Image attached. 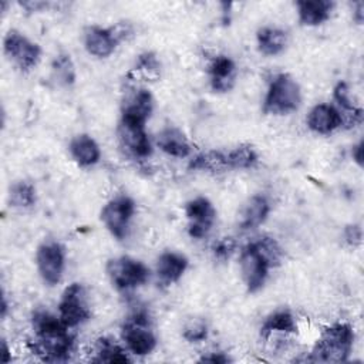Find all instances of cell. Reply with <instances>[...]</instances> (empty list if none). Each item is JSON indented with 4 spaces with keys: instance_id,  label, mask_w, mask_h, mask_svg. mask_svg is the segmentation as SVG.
<instances>
[{
    "instance_id": "d590c367",
    "label": "cell",
    "mask_w": 364,
    "mask_h": 364,
    "mask_svg": "<svg viewBox=\"0 0 364 364\" xmlns=\"http://www.w3.org/2000/svg\"><path fill=\"white\" fill-rule=\"evenodd\" d=\"M1 347H3L1 361H3V363H9V361H11V355H10V353H9V347H7V344H6V341H4V340H3V343H1Z\"/></svg>"
},
{
    "instance_id": "e575fe53",
    "label": "cell",
    "mask_w": 364,
    "mask_h": 364,
    "mask_svg": "<svg viewBox=\"0 0 364 364\" xmlns=\"http://www.w3.org/2000/svg\"><path fill=\"white\" fill-rule=\"evenodd\" d=\"M354 20L358 23V24H361L363 23V20H364V3L363 1H358L357 3V7H355V10H354Z\"/></svg>"
},
{
    "instance_id": "7a4b0ae2",
    "label": "cell",
    "mask_w": 364,
    "mask_h": 364,
    "mask_svg": "<svg viewBox=\"0 0 364 364\" xmlns=\"http://www.w3.org/2000/svg\"><path fill=\"white\" fill-rule=\"evenodd\" d=\"M282 253V247L273 237H262L247 243L242 249L239 264L249 293H255L263 287L269 270L280 264Z\"/></svg>"
},
{
    "instance_id": "ffe728a7",
    "label": "cell",
    "mask_w": 364,
    "mask_h": 364,
    "mask_svg": "<svg viewBox=\"0 0 364 364\" xmlns=\"http://www.w3.org/2000/svg\"><path fill=\"white\" fill-rule=\"evenodd\" d=\"M156 145L161 151L175 158H186L192 151V145L185 134L175 127L164 128L156 135Z\"/></svg>"
},
{
    "instance_id": "8fae6325",
    "label": "cell",
    "mask_w": 364,
    "mask_h": 364,
    "mask_svg": "<svg viewBox=\"0 0 364 364\" xmlns=\"http://www.w3.org/2000/svg\"><path fill=\"white\" fill-rule=\"evenodd\" d=\"M4 54L21 70L28 71L37 65L41 48L17 30H10L3 41Z\"/></svg>"
},
{
    "instance_id": "836d02e7",
    "label": "cell",
    "mask_w": 364,
    "mask_h": 364,
    "mask_svg": "<svg viewBox=\"0 0 364 364\" xmlns=\"http://www.w3.org/2000/svg\"><path fill=\"white\" fill-rule=\"evenodd\" d=\"M363 146H364V144H363V141H360L357 145H354L353 146V158H354V161L361 166L363 165Z\"/></svg>"
},
{
    "instance_id": "d6a6232c",
    "label": "cell",
    "mask_w": 364,
    "mask_h": 364,
    "mask_svg": "<svg viewBox=\"0 0 364 364\" xmlns=\"http://www.w3.org/2000/svg\"><path fill=\"white\" fill-rule=\"evenodd\" d=\"M199 361L202 363H213V364H226L230 361V358L223 353H209L208 355H203Z\"/></svg>"
},
{
    "instance_id": "4fadbf2b",
    "label": "cell",
    "mask_w": 364,
    "mask_h": 364,
    "mask_svg": "<svg viewBox=\"0 0 364 364\" xmlns=\"http://www.w3.org/2000/svg\"><path fill=\"white\" fill-rule=\"evenodd\" d=\"M185 213L188 218V233L193 239L205 237L216 219L213 205L203 196L189 200L185 205Z\"/></svg>"
},
{
    "instance_id": "30bf717a",
    "label": "cell",
    "mask_w": 364,
    "mask_h": 364,
    "mask_svg": "<svg viewBox=\"0 0 364 364\" xmlns=\"http://www.w3.org/2000/svg\"><path fill=\"white\" fill-rule=\"evenodd\" d=\"M134 213L135 202L127 195H119L112 198L102 208L101 220L114 237L122 240L128 233L129 222Z\"/></svg>"
},
{
    "instance_id": "603a6c76",
    "label": "cell",
    "mask_w": 364,
    "mask_h": 364,
    "mask_svg": "<svg viewBox=\"0 0 364 364\" xmlns=\"http://www.w3.org/2000/svg\"><path fill=\"white\" fill-rule=\"evenodd\" d=\"M269 212H270V203L264 195L252 196L243 209L240 228L243 230L256 229L266 220Z\"/></svg>"
},
{
    "instance_id": "83f0119b",
    "label": "cell",
    "mask_w": 364,
    "mask_h": 364,
    "mask_svg": "<svg viewBox=\"0 0 364 364\" xmlns=\"http://www.w3.org/2000/svg\"><path fill=\"white\" fill-rule=\"evenodd\" d=\"M53 78L57 84L68 87L73 85L75 81V67L68 54H58L51 64Z\"/></svg>"
},
{
    "instance_id": "2e32d148",
    "label": "cell",
    "mask_w": 364,
    "mask_h": 364,
    "mask_svg": "<svg viewBox=\"0 0 364 364\" xmlns=\"http://www.w3.org/2000/svg\"><path fill=\"white\" fill-rule=\"evenodd\" d=\"M307 127L316 134L328 135L343 127V118L334 105L317 104L307 115Z\"/></svg>"
},
{
    "instance_id": "cb8c5ba5",
    "label": "cell",
    "mask_w": 364,
    "mask_h": 364,
    "mask_svg": "<svg viewBox=\"0 0 364 364\" xmlns=\"http://www.w3.org/2000/svg\"><path fill=\"white\" fill-rule=\"evenodd\" d=\"M259 51L264 55H276L282 53L287 44V33L277 27H262L257 34Z\"/></svg>"
},
{
    "instance_id": "f1b7e54d",
    "label": "cell",
    "mask_w": 364,
    "mask_h": 364,
    "mask_svg": "<svg viewBox=\"0 0 364 364\" xmlns=\"http://www.w3.org/2000/svg\"><path fill=\"white\" fill-rule=\"evenodd\" d=\"M206 337H208V326L200 320L191 321L183 328V338L189 343H199V341H203Z\"/></svg>"
},
{
    "instance_id": "4316f807",
    "label": "cell",
    "mask_w": 364,
    "mask_h": 364,
    "mask_svg": "<svg viewBox=\"0 0 364 364\" xmlns=\"http://www.w3.org/2000/svg\"><path fill=\"white\" fill-rule=\"evenodd\" d=\"M9 203L20 209L31 208L36 203V188L27 181L14 182L9 192Z\"/></svg>"
},
{
    "instance_id": "9a60e30c",
    "label": "cell",
    "mask_w": 364,
    "mask_h": 364,
    "mask_svg": "<svg viewBox=\"0 0 364 364\" xmlns=\"http://www.w3.org/2000/svg\"><path fill=\"white\" fill-rule=\"evenodd\" d=\"M118 135L121 145L134 158L146 159L152 154V145L144 125H132L119 121Z\"/></svg>"
},
{
    "instance_id": "484cf974",
    "label": "cell",
    "mask_w": 364,
    "mask_h": 364,
    "mask_svg": "<svg viewBox=\"0 0 364 364\" xmlns=\"http://www.w3.org/2000/svg\"><path fill=\"white\" fill-rule=\"evenodd\" d=\"M94 353H95V357L92 358V361L95 363H109V364L121 363L122 364L129 361L125 350L109 337H100L95 343Z\"/></svg>"
},
{
    "instance_id": "3957f363",
    "label": "cell",
    "mask_w": 364,
    "mask_h": 364,
    "mask_svg": "<svg viewBox=\"0 0 364 364\" xmlns=\"http://www.w3.org/2000/svg\"><path fill=\"white\" fill-rule=\"evenodd\" d=\"M354 343L353 327L347 323H336L327 327L306 361L309 363H343L348 358Z\"/></svg>"
},
{
    "instance_id": "5b68a950",
    "label": "cell",
    "mask_w": 364,
    "mask_h": 364,
    "mask_svg": "<svg viewBox=\"0 0 364 364\" xmlns=\"http://www.w3.org/2000/svg\"><path fill=\"white\" fill-rule=\"evenodd\" d=\"M301 102L300 87L296 80L286 74L280 73L274 75L269 84L264 101L263 112L272 115H286L294 112Z\"/></svg>"
},
{
    "instance_id": "ac0fdd59",
    "label": "cell",
    "mask_w": 364,
    "mask_h": 364,
    "mask_svg": "<svg viewBox=\"0 0 364 364\" xmlns=\"http://www.w3.org/2000/svg\"><path fill=\"white\" fill-rule=\"evenodd\" d=\"M333 98L337 104V109L343 118V127L353 128L363 122L364 119V111L357 107L353 100L350 98V90L348 85L344 81H340L333 91Z\"/></svg>"
},
{
    "instance_id": "9c48e42d",
    "label": "cell",
    "mask_w": 364,
    "mask_h": 364,
    "mask_svg": "<svg viewBox=\"0 0 364 364\" xmlns=\"http://www.w3.org/2000/svg\"><path fill=\"white\" fill-rule=\"evenodd\" d=\"M58 317L70 328L77 327L91 317L82 284L71 283L64 289L58 303Z\"/></svg>"
},
{
    "instance_id": "52a82bcc",
    "label": "cell",
    "mask_w": 364,
    "mask_h": 364,
    "mask_svg": "<svg viewBox=\"0 0 364 364\" xmlns=\"http://www.w3.org/2000/svg\"><path fill=\"white\" fill-rule=\"evenodd\" d=\"M132 27L127 23H117L112 27L90 26L84 31L85 50L98 58H105L114 53L117 46L131 36Z\"/></svg>"
},
{
    "instance_id": "1f68e13d",
    "label": "cell",
    "mask_w": 364,
    "mask_h": 364,
    "mask_svg": "<svg viewBox=\"0 0 364 364\" xmlns=\"http://www.w3.org/2000/svg\"><path fill=\"white\" fill-rule=\"evenodd\" d=\"M344 239L350 246H358L363 239V232L358 225H348L344 229Z\"/></svg>"
},
{
    "instance_id": "f546056e",
    "label": "cell",
    "mask_w": 364,
    "mask_h": 364,
    "mask_svg": "<svg viewBox=\"0 0 364 364\" xmlns=\"http://www.w3.org/2000/svg\"><path fill=\"white\" fill-rule=\"evenodd\" d=\"M135 68L138 71H142L144 74H146L149 77H158L159 75V61L156 60L154 53L141 54Z\"/></svg>"
},
{
    "instance_id": "8992f818",
    "label": "cell",
    "mask_w": 364,
    "mask_h": 364,
    "mask_svg": "<svg viewBox=\"0 0 364 364\" xmlns=\"http://www.w3.org/2000/svg\"><path fill=\"white\" fill-rule=\"evenodd\" d=\"M122 340L135 355H146L156 346V337L151 328V320L145 310L132 311L122 324Z\"/></svg>"
},
{
    "instance_id": "44dd1931",
    "label": "cell",
    "mask_w": 364,
    "mask_h": 364,
    "mask_svg": "<svg viewBox=\"0 0 364 364\" xmlns=\"http://www.w3.org/2000/svg\"><path fill=\"white\" fill-rule=\"evenodd\" d=\"M70 154L73 159L84 168L95 165L101 158V151L94 138L87 134H80L74 136L70 142Z\"/></svg>"
},
{
    "instance_id": "4dcf8cb0",
    "label": "cell",
    "mask_w": 364,
    "mask_h": 364,
    "mask_svg": "<svg viewBox=\"0 0 364 364\" xmlns=\"http://www.w3.org/2000/svg\"><path fill=\"white\" fill-rule=\"evenodd\" d=\"M236 247V242L233 237H222L220 240H218L213 245V256L218 260H226L232 256V253L235 252Z\"/></svg>"
},
{
    "instance_id": "d6986e66",
    "label": "cell",
    "mask_w": 364,
    "mask_h": 364,
    "mask_svg": "<svg viewBox=\"0 0 364 364\" xmlns=\"http://www.w3.org/2000/svg\"><path fill=\"white\" fill-rule=\"evenodd\" d=\"M188 269V259L178 252H164L156 262V274L164 284L178 282Z\"/></svg>"
},
{
    "instance_id": "ba28073f",
    "label": "cell",
    "mask_w": 364,
    "mask_h": 364,
    "mask_svg": "<svg viewBox=\"0 0 364 364\" xmlns=\"http://www.w3.org/2000/svg\"><path fill=\"white\" fill-rule=\"evenodd\" d=\"M105 269L114 287L121 291L139 287L149 279V269L141 260L129 256H119L108 260Z\"/></svg>"
},
{
    "instance_id": "277c9868",
    "label": "cell",
    "mask_w": 364,
    "mask_h": 364,
    "mask_svg": "<svg viewBox=\"0 0 364 364\" xmlns=\"http://www.w3.org/2000/svg\"><path fill=\"white\" fill-rule=\"evenodd\" d=\"M257 164V154L250 145L226 151H208L189 162V169L222 172L226 169H249Z\"/></svg>"
},
{
    "instance_id": "e0dca14e",
    "label": "cell",
    "mask_w": 364,
    "mask_h": 364,
    "mask_svg": "<svg viewBox=\"0 0 364 364\" xmlns=\"http://www.w3.org/2000/svg\"><path fill=\"white\" fill-rule=\"evenodd\" d=\"M210 87L216 92H228L233 88L236 81L235 61L228 55H216L209 64Z\"/></svg>"
},
{
    "instance_id": "7c38bea8",
    "label": "cell",
    "mask_w": 364,
    "mask_h": 364,
    "mask_svg": "<svg viewBox=\"0 0 364 364\" xmlns=\"http://www.w3.org/2000/svg\"><path fill=\"white\" fill-rule=\"evenodd\" d=\"M64 247L55 240L43 242L36 253V263L43 282L48 286L60 283L64 270Z\"/></svg>"
},
{
    "instance_id": "7402d4cb",
    "label": "cell",
    "mask_w": 364,
    "mask_h": 364,
    "mask_svg": "<svg viewBox=\"0 0 364 364\" xmlns=\"http://www.w3.org/2000/svg\"><path fill=\"white\" fill-rule=\"evenodd\" d=\"M303 26H318L330 18L334 3L328 0H300L296 3Z\"/></svg>"
},
{
    "instance_id": "5bb4252c",
    "label": "cell",
    "mask_w": 364,
    "mask_h": 364,
    "mask_svg": "<svg viewBox=\"0 0 364 364\" xmlns=\"http://www.w3.org/2000/svg\"><path fill=\"white\" fill-rule=\"evenodd\" d=\"M154 109L152 94L145 88L131 91L124 102L121 112V122L132 125H144Z\"/></svg>"
},
{
    "instance_id": "d4e9b609",
    "label": "cell",
    "mask_w": 364,
    "mask_h": 364,
    "mask_svg": "<svg viewBox=\"0 0 364 364\" xmlns=\"http://www.w3.org/2000/svg\"><path fill=\"white\" fill-rule=\"evenodd\" d=\"M273 333H297V323L289 310H277L263 321L260 327V336L263 338H269Z\"/></svg>"
},
{
    "instance_id": "6da1fadb",
    "label": "cell",
    "mask_w": 364,
    "mask_h": 364,
    "mask_svg": "<svg viewBox=\"0 0 364 364\" xmlns=\"http://www.w3.org/2000/svg\"><path fill=\"white\" fill-rule=\"evenodd\" d=\"M31 324L36 340L30 343V348L36 355L51 363L70 358L74 348V336L60 317L46 310H36Z\"/></svg>"
}]
</instances>
